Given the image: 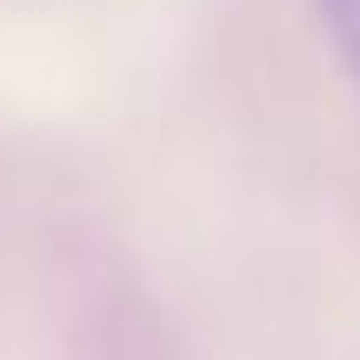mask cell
I'll return each mask as SVG.
<instances>
[{
  "instance_id": "obj_1",
  "label": "cell",
  "mask_w": 360,
  "mask_h": 360,
  "mask_svg": "<svg viewBox=\"0 0 360 360\" xmlns=\"http://www.w3.org/2000/svg\"><path fill=\"white\" fill-rule=\"evenodd\" d=\"M314 7H321L327 34H334L340 60H347V74H354V87H360V0H314Z\"/></svg>"
}]
</instances>
